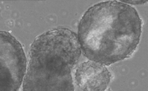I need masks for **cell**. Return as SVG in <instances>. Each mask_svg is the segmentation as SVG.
Here are the masks:
<instances>
[{"label":"cell","mask_w":148,"mask_h":91,"mask_svg":"<svg viewBox=\"0 0 148 91\" xmlns=\"http://www.w3.org/2000/svg\"><path fill=\"white\" fill-rule=\"evenodd\" d=\"M75 78L76 85L83 91H105L112 75L105 65L89 60L77 67Z\"/></svg>","instance_id":"277c9868"},{"label":"cell","mask_w":148,"mask_h":91,"mask_svg":"<svg viewBox=\"0 0 148 91\" xmlns=\"http://www.w3.org/2000/svg\"><path fill=\"white\" fill-rule=\"evenodd\" d=\"M122 2L124 3H133V5L134 4H140V3H144L145 2L144 1H123Z\"/></svg>","instance_id":"5b68a950"},{"label":"cell","mask_w":148,"mask_h":91,"mask_svg":"<svg viewBox=\"0 0 148 91\" xmlns=\"http://www.w3.org/2000/svg\"><path fill=\"white\" fill-rule=\"evenodd\" d=\"M26 71L21 44L10 33L0 30V91H19Z\"/></svg>","instance_id":"3957f363"},{"label":"cell","mask_w":148,"mask_h":91,"mask_svg":"<svg viewBox=\"0 0 148 91\" xmlns=\"http://www.w3.org/2000/svg\"><path fill=\"white\" fill-rule=\"evenodd\" d=\"M143 21L138 12L122 1L92 6L78 25L83 53L91 61L110 66L129 58L140 42Z\"/></svg>","instance_id":"6da1fadb"},{"label":"cell","mask_w":148,"mask_h":91,"mask_svg":"<svg viewBox=\"0 0 148 91\" xmlns=\"http://www.w3.org/2000/svg\"><path fill=\"white\" fill-rule=\"evenodd\" d=\"M81 54L77 34L69 28L40 34L31 45L23 91H75L72 73Z\"/></svg>","instance_id":"7a4b0ae2"}]
</instances>
